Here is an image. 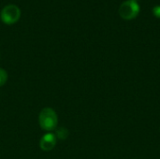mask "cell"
<instances>
[{
    "mask_svg": "<svg viewBox=\"0 0 160 159\" xmlns=\"http://www.w3.org/2000/svg\"><path fill=\"white\" fill-rule=\"evenodd\" d=\"M153 12H154V14H155L157 17L160 18V6L155 7L153 8Z\"/></svg>",
    "mask_w": 160,
    "mask_h": 159,
    "instance_id": "obj_7",
    "label": "cell"
},
{
    "mask_svg": "<svg viewBox=\"0 0 160 159\" xmlns=\"http://www.w3.org/2000/svg\"><path fill=\"white\" fill-rule=\"evenodd\" d=\"M140 11V7L135 0H128L119 7V14L125 20H131L135 18Z\"/></svg>",
    "mask_w": 160,
    "mask_h": 159,
    "instance_id": "obj_3",
    "label": "cell"
},
{
    "mask_svg": "<svg viewBox=\"0 0 160 159\" xmlns=\"http://www.w3.org/2000/svg\"><path fill=\"white\" fill-rule=\"evenodd\" d=\"M20 17H21L20 8L13 4L5 6L0 12V18L2 22L6 24H13L17 22Z\"/></svg>",
    "mask_w": 160,
    "mask_h": 159,
    "instance_id": "obj_2",
    "label": "cell"
},
{
    "mask_svg": "<svg viewBox=\"0 0 160 159\" xmlns=\"http://www.w3.org/2000/svg\"><path fill=\"white\" fill-rule=\"evenodd\" d=\"M55 136L59 140H66L68 137V131L65 127H60L56 130Z\"/></svg>",
    "mask_w": 160,
    "mask_h": 159,
    "instance_id": "obj_5",
    "label": "cell"
},
{
    "mask_svg": "<svg viewBox=\"0 0 160 159\" xmlns=\"http://www.w3.org/2000/svg\"><path fill=\"white\" fill-rule=\"evenodd\" d=\"M39 125L43 130L51 132L57 127L58 116L54 110L51 108H44L39 113Z\"/></svg>",
    "mask_w": 160,
    "mask_h": 159,
    "instance_id": "obj_1",
    "label": "cell"
},
{
    "mask_svg": "<svg viewBox=\"0 0 160 159\" xmlns=\"http://www.w3.org/2000/svg\"><path fill=\"white\" fill-rule=\"evenodd\" d=\"M56 142H57V138L55 134L49 132L42 136L39 142V146L43 151H51L56 145Z\"/></svg>",
    "mask_w": 160,
    "mask_h": 159,
    "instance_id": "obj_4",
    "label": "cell"
},
{
    "mask_svg": "<svg viewBox=\"0 0 160 159\" xmlns=\"http://www.w3.org/2000/svg\"><path fill=\"white\" fill-rule=\"evenodd\" d=\"M8 81V73L5 69L0 68V86H3Z\"/></svg>",
    "mask_w": 160,
    "mask_h": 159,
    "instance_id": "obj_6",
    "label": "cell"
}]
</instances>
